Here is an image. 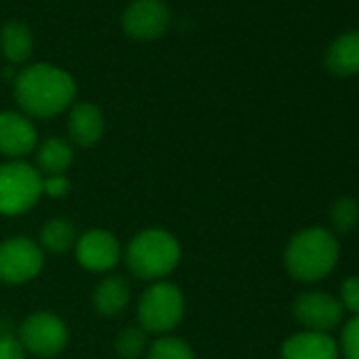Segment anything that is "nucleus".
Returning <instances> with one entry per match:
<instances>
[{
	"label": "nucleus",
	"instance_id": "12",
	"mask_svg": "<svg viewBox=\"0 0 359 359\" xmlns=\"http://www.w3.org/2000/svg\"><path fill=\"white\" fill-rule=\"evenodd\" d=\"M338 340L323 332L302 330L285 338L281 344V359H338Z\"/></svg>",
	"mask_w": 359,
	"mask_h": 359
},
{
	"label": "nucleus",
	"instance_id": "24",
	"mask_svg": "<svg viewBox=\"0 0 359 359\" xmlns=\"http://www.w3.org/2000/svg\"><path fill=\"white\" fill-rule=\"evenodd\" d=\"M70 193V180L66 173L43 175V195L51 199H62Z\"/></svg>",
	"mask_w": 359,
	"mask_h": 359
},
{
	"label": "nucleus",
	"instance_id": "4",
	"mask_svg": "<svg viewBox=\"0 0 359 359\" xmlns=\"http://www.w3.org/2000/svg\"><path fill=\"white\" fill-rule=\"evenodd\" d=\"M184 294L171 281H152L137 302V321L146 334H171L184 317Z\"/></svg>",
	"mask_w": 359,
	"mask_h": 359
},
{
	"label": "nucleus",
	"instance_id": "3",
	"mask_svg": "<svg viewBox=\"0 0 359 359\" xmlns=\"http://www.w3.org/2000/svg\"><path fill=\"white\" fill-rule=\"evenodd\" d=\"M180 258H182V248L165 229L140 231L123 252L129 273L144 281H163L177 269Z\"/></svg>",
	"mask_w": 359,
	"mask_h": 359
},
{
	"label": "nucleus",
	"instance_id": "6",
	"mask_svg": "<svg viewBox=\"0 0 359 359\" xmlns=\"http://www.w3.org/2000/svg\"><path fill=\"white\" fill-rule=\"evenodd\" d=\"M18 338L26 353L41 359L57 357L68 344V327L64 319L49 311H39L28 315L18 330Z\"/></svg>",
	"mask_w": 359,
	"mask_h": 359
},
{
	"label": "nucleus",
	"instance_id": "20",
	"mask_svg": "<svg viewBox=\"0 0 359 359\" xmlns=\"http://www.w3.org/2000/svg\"><path fill=\"white\" fill-rule=\"evenodd\" d=\"M114 351L121 359H140L148 351V334L140 325L125 327L114 340Z\"/></svg>",
	"mask_w": 359,
	"mask_h": 359
},
{
	"label": "nucleus",
	"instance_id": "16",
	"mask_svg": "<svg viewBox=\"0 0 359 359\" xmlns=\"http://www.w3.org/2000/svg\"><path fill=\"white\" fill-rule=\"evenodd\" d=\"M34 51L32 30L24 22H9L0 28V53L9 64H24Z\"/></svg>",
	"mask_w": 359,
	"mask_h": 359
},
{
	"label": "nucleus",
	"instance_id": "7",
	"mask_svg": "<svg viewBox=\"0 0 359 359\" xmlns=\"http://www.w3.org/2000/svg\"><path fill=\"white\" fill-rule=\"evenodd\" d=\"M45 264V252L30 237L0 241V283L22 285L36 279Z\"/></svg>",
	"mask_w": 359,
	"mask_h": 359
},
{
	"label": "nucleus",
	"instance_id": "8",
	"mask_svg": "<svg viewBox=\"0 0 359 359\" xmlns=\"http://www.w3.org/2000/svg\"><path fill=\"white\" fill-rule=\"evenodd\" d=\"M292 313L304 330L323 332V334H330L332 330H336L344 319V309L340 300L334 298L332 294L317 292V290L302 292L294 300Z\"/></svg>",
	"mask_w": 359,
	"mask_h": 359
},
{
	"label": "nucleus",
	"instance_id": "14",
	"mask_svg": "<svg viewBox=\"0 0 359 359\" xmlns=\"http://www.w3.org/2000/svg\"><path fill=\"white\" fill-rule=\"evenodd\" d=\"M131 300V287L125 277L121 275H106L93 290L91 304L97 315L102 317H116L121 315Z\"/></svg>",
	"mask_w": 359,
	"mask_h": 359
},
{
	"label": "nucleus",
	"instance_id": "19",
	"mask_svg": "<svg viewBox=\"0 0 359 359\" xmlns=\"http://www.w3.org/2000/svg\"><path fill=\"white\" fill-rule=\"evenodd\" d=\"M146 359H197V355L184 338L165 334L148 344Z\"/></svg>",
	"mask_w": 359,
	"mask_h": 359
},
{
	"label": "nucleus",
	"instance_id": "9",
	"mask_svg": "<svg viewBox=\"0 0 359 359\" xmlns=\"http://www.w3.org/2000/svg\"><path fill=\"white\" fill-rule=\"evenodd\" d=\"M74 254L79 264L91 273H108L123 258L118 239L104 229H91L81 237H76Z\"/></svg>",
	"mask_w": 359,
	"mask_h": 359
},
{
	"label": "nucleus",
	"instance_id": "5",
	"mask_svg": "<svg viewBox=\"0 0 359 359\" xmlns=\"http://www.w3.org/2000/svg\"><path fill=\"white\" fill-rule=\"evenodd\" d=\"M43 197V175L24 158L0 165V214L22 216Z\"/></svg>",
	"mask_w": 359,
	"mask_h": 359
},
{
	"label": "nucleus",
	"instance_id": "22",
	"mask_svg": "<svg viewBox=\"0 0 359 359\" xmlns=\"http://www.w3.org/2000/svg\"><path fill=\"white\" fill-rule=\"evenodd\" d=\"M338 348L344 359H359V315H353V319L342 325Z\"/></svg>",
	"mask_w": 359,
	"mask_h": 359
},
{
	"label": "nucleus",
	"instance_id": "25",
	"mask_svg": "<svg viewBox=\"0 0 359 359\" xmlns=\"http://www.w3.org/2000/svg\"><path fill=\"white\" fill-rule=\"evenodd\" d=\"M26 348L22 346L18 334L0 336V359H28Z\"/></svg>",
	"mask_w": 359,
	"mask_h": 359
},
{
	"label": "nucleus",
	"instance_id": "1",
	"mask_svg": "<svg viewBox=\"0 0 359 359\" xmlns=\"http://www.w3.org/2000/svg\"><path fill=\"white\" fill-rule=\"evenodd\" d=\"M13 93L20 110L30 118H53L70 108L76 83L70 72L51 64H32L18 72Z\"/></svg>",
	"mask_w": 359,
	"mask_h": 359
},
{
	"label": "nucleus",
	"instance_id": "21",
	"mask_svg": "<svg viewBox=\"0 0 359 359\" xmlns=\"http://www.w3.org/2000/svg\"><path fill=\"white\" fill-rule=\"evenodd\" d=\"M330 222L336 233H351L359 222V203L353 197H340L330 208Z\"/></svg>",
	"mask_w": 359,
	"mask_h": 359
},
{
	"label": "nucleus",
	"instance_id": "2",
	"mask_svg": "<svg viewBox=\"0 0 359 359\" xmlns=\"http://www.w3.org/2000/svg\"><path fill=\"white\" fill-rule=\"evenodd\" d=\"M340 256V248L332 231L323 226H309L298 231L285 245L283 264L292 279L315 283L325 279Z\"/></svg>",
	"mask_w": 359,
	"mask_h": 359
},
{
	"label": "nucleus",
	"instance_id": "10",
	"mask_svg": "<svg viewBox=\"0 0 359 359\" xmlns=\"http://www.w3.org/2000/svg\"><path fill=\"white\" fill-rule=\"evenodd\" d=\"M171 15L163 0H133L123 13V30L135 41H154L169 28Z\"/></svg>",
	"mask_w": 359,
	"mask_h": 359
},
{
	"label": "nucleus",
	"instance_id": "11",
	"mask_svg": "<svg viewBox=\"0 0 359 359\" xmlns=\"http://www.w3.org/2000/svg\"><path fill=\"white\" fill-rule=\"evenodd\" d=\"M39 146V133L30 116L15 110L0 112V154L9 161L24 158Z\"/></svg>",
	"mask_w": 359,
	"mask_h": 359
},
{
	"label": "nucleus",
	"instance_id": "15",
	"mask_svg": "<svg viewBox=\"0 0 359 359\" xmlns=\"http://www.w3.org/2000/svg\"><path fill=\"white\" fill-rule=\"evenodd\" d=\"M325 68L338 76L359 74V32H346L327 47Z\"/></svg>",
	"mask_w": 359,
	"mask_h": 359
},
{
	"label": "nucleus",
	"instance_id": "17",
	"mask_svg": "<svg viewBox=\"0 0 359 359\" xmlns=\"http://www.w3.org/2000/svg\"><path fill=\"white\" fill-rule=\"evenodd\" d=\"M72 161H74V150L70 140L47 137L36 146V169L41 171V175L66 173Z\"/></svg>",
	"mask_w": 359,
	"mask_h": 359
},
{
	"label": "nucleus",
	"instance_id": "26",
	"mask_svg": "<svg viewBox=\"0 0 359 359\" xmlns=\"http://www.w3.org/2000/svg\"><path fill=\"white\" fill-rule=\"evenodd\" d=\"M13 334H18L13 330V321L5 315H0V336H13Z\"/></svg>",
	"mask_w": 359,
	"mask_h": 359
},
{
	"label": "nucleus",
	"instance_id": "18",
	"mask_svg": "<svg viewBox=\"0 0 359 359\" xmlns=\"http://www.w3.org/2000/svg\"><path fill=\"white\" fill-rule=\"evenodd\" d=\"M41 250L51 252V254H66L74 248L76 243V231L70 220L66 218H51L43 224L41 229Z\"/></svg>",
	"mask_w": 359,
	"mask_h": 359
},
{
	"label": "nucleus",
	"instance_id": "13",
	"mask_svg": "<svg viewBox=\"0 0 359 359\" xmlns=\"http://www.w3.org/2000/svg\"><path fill=\"white\" fill-rule=\"evenodd\" d=\"M68 137L70 144H79V146H93L102 140L104 129H106V121L102 110L95 104L83 102V104H74L70 108L68 114Z\"/></svg>",
	"mask_w": 359,
	"mask_h": 359
},
{
	"label": "nucleus",
	"instance_id": "23",
	"mask_svg": "<svg viewBox=\"0 0 359 359\" xmlns=\"http://www.w3.org/2000/svg\"><path fill=\"white\" fill-rule=\"evenodd\" d=\"M340 304L344 309V313H353V315H359V277L353 275V277H346L342 283H340Z\"/></svg>",
	"mask_w": 359,
	"mask_h": 359
}]
</instances>
